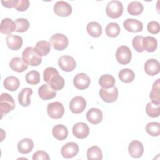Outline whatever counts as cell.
<instances>
[{
  "mask_svg": "<svg viewBox=\"0 0 160 160\" xmlns=\"http://www.w3.org/2000/svg\"><path fill=\"white\" fill-rule=\"evenodd\" d=\"M9 66L12 70L18 72H24L28 68V65L20 57L13 58L9 62Z\"/></svg>",
  "mask_w": 160,
  "mask_h": 160,
  "instance_id": "24",
  "label": "cell"
},
{
  "mask_svg": "<svg viewBox=\"0 0 160 160\" xmlns=\"http://www.w3.org/2000/svg\"><path fill=\"white\" fill-rule=\"evenodd\" d=\"M38 94L42 100H49L56 96V91L52 89L48 84H44L39 88Z\"/></svg>",
  "mask_w": 160,
  "mask_h": 160,
  "instance_id": "19",
  "label": "cell"
},
{
  "mask_svg": "<svg viewBox=\"0 0 160 160\" xmlns=\"http://www.w3.org/2000/svg\"><path fill=\"white\" fill-rule=\"evenodd\" d=\"M132 58V54L130 49L126 46L119 47L116 52V58L117 61L122 65L128 64Z\"/></svg>",
  "mask_w": 160,
  "mask_h": 160,
  "instance_id": "7",
  "label": "cell"
},
{
  "mask_svg": "<svg viewBox=\"0 0 160 160\" xmlns=\"http://www.w3.org/2000/svg\"><path fill=\"white\" fill-rule=\"evenodd\" d=\"M43 78L44 81L56 91H60L64 86V79L53 67H48L44 71Z\"/></svg>",
  "mask_w": 160,
  "mask_h": 160,
  "instance_id": "1",
  "label": "cell"
},
{
  "mask_svg": "<svg viewBox=\"0 0 160 160\" xmlns=\"http://www.w3.org/2000/svg\"><path fill=\"white\" fill-rule=\"evenodd\" d=\"M103 118L102 111L98 108H92L86 113L87 120L92 124H98L100 123Z\"/></svg>",
  "mask_w": 160,
  "mask_h": 160,
  "instance_id": "20",
  "label": "cell"
},
{
  "mask_svg": "<svg viewBox=\"0 0 160 160\" xmlns=\"http://www.w3.org/2000/svg\"><path fill=\"white\" fill-rule=\"evenodd\" d=\"M47 112L51 118L58 119L62 118L64 115V108L62 103L56 101L48 105Z\"/></svg>",
  "mask_w": 160,
  "mask_h": 160,
  "instance_id": "6",
  "label": "cell"
},
{
  "mask_svg": "<svg viewBox=\"0 0 160 160\" xmlns=\"http://www.w3.org/2000/svg\"><path fill=\"white\" fill-rule=\"evenodd\" d=\"M4 88L10 91H14L18 89L20 85L19 80L18 78L10 76L5 78L3 82Z\"/></svg>",
  "mask_w": 160,
  "mask_h": 160,
  "instance_id": "27",
  "label": "cell"
},
{
  "mask_svg": "<svg viewBox=\"0 0 160 160\" xmlns=\"http://www.w3.org/2000/svg\"><path fill=\"white\" fill-rule=\"evenodd\" d=\"M16 29V26L14 21L10 18H5L1 21L0 25V32L4 34H11Z\"/></svg>",
  "mask_w": 160,
  "mask_h": 160,
  "instance_id": "21",
  "label": "cell"
},
{
  "mask_svg": "<svg viewBox=\"0 0 160 160\" xmlns=\"http://www.w3.org/2000/svg\"><path fill=\"white\" fill-rule=\"evenodd\" d=\"M86 107V101L85 99L80 96L74 97L69 102V108L72 112L79 114L84 111Z\"/></svg>",
  "mask_w": 160,
  "mask_h": 160,
  "instance_id": "9",
  "label": "cell"
},
{
  "mask_svg": "<svg viewBox=\"0 0 160 160\" xmlns=\"http://www.w3.org/2000/svg\"><path fill=\"white\" fill-rule=\"evenodd\" d=\"M115 82V78L110 74L102 75L99 79V84L102 88L104 89H109L114 87Z\"/></svg>",
  "mask_w": 160,
  "mask_h": 160,
  "instance_id": "32",
  "label": "cell"
},
{
  "mask_svg": "<svg viewBox=\"0 0 160 160\" xmlns=\"http://www.w3.org/2000/svg\"><path fill=\"white\" fill-rule=\"evenodd\" d=\"M106 12L110 18H119L123 12V5L122 2L116 0L111 1L106 6Z\"/></svg>",
  "mask_w": 160,
  "mask_h": 160,
  "instance_id": "4",
  "label": "cell"
},
{
  "mask_svg": "<svg viewBox=\"0 0 160 160\" xmlns=\"http://www.w3.org/2000/svg\"><path fill=\"white\" fill-rule=\"evenodd\" d=\"M18 0H9V1H2L1 3L3 6L7 8H15L16 5L18 3Z\"/></svg>",
  "mask_w": 160,
  "mask_h": 160,
  "instance_id": "44",
  "label": "cell"
},
{
  "mask_svg": "<svg viewBox=\"0 0 160 160\" xmlns=\"http://www.w3.org/2000/svg\"><path fill=\"white\" fill-rule=\"evenodd\" d=\"M6 42L8 47L13 51L19 50L22 46V38L15 34H9L6 38Z\"/></svg>",
  "mask_w": 160,
  "mask_h": 160,
  "instance_id": "18",
  "label": "cell"
},
{
  "mask_svg": "<svg viewBox=\"0 0 160 160\" xmlns=\"http://www.w3.org/2000/svg\"><path fill=\"white\" fill-rule=\"evenodd\" d=\"M144 71L146 73L151 76L157 75L160 71L159 62L155 59H149L144 64Z\"/></svg>",
  "mask_w": 160,
  "mask_h": 160,
  "instance_id": "17",
  "label": "cell"
},
{
  "mask_svg": "<svg viewBox=\"0 0 160 160\" xmlns=\"http://www.w3.org/2000/svg\"><path fill=\"white\" fill-rule=\"evenodd\" d=\"M146 112L148 116L149 117H158L160 113L159 104H156L152 102H149L146 106Z\"/></svg>",
  "mask_w": 160,
  "mask_h": 160,
  "instance_id": "36",
  "label": "cell"
},
{
  "mask_svg": "<svg viewBox=\"0 0 160 160\" xmlns=\"http://www.w3.org/2000/svg\"><path fill=\"white\" fill-rule=\"evenodd\" d=\"M49 42L52 48L57 51H62L65 49L69 44L68 38L60 33H57L52 35L50 39Z\"/></svg>",
  "mask_w": 160,
  "mask_h": 160,
  "instance_id": "5",
  "label": "cell"
},
{
  "mask_svg": "<svg viewBox=\"0 0 160 160\" xmlns=\"http://www.w3.org/2000/svg\"><path fill=\"white\" fill-rule=\"evenodd\" d=\"M144 37L142 36H136L132 39V46L134 49L138 52L144 51V48L142 46V41Z\"/></svg>",
  "mask_w": 160,
  "mask_h": 160,
  "instance_id": "40",
  "label": "cell"
},
{
  "mask_svg": "<svg viewBox=\"0 0 160 160\" xmlns=\"http://www.w3.org/2000/svg\"><path fill=\"white\" fill-rule=\"evenodd\" d=\"M142 46L144 50H146L148 52H154L157 49L158 41L156 38L151 36L144 37Z\"/></svg>",
  "mask_w": 160,
  "mask_h": 160,
  "instance_id": "30",
  "label": "cell"
},
{
  "mask_svg": "<svg viewBox=\"0 0 160 160\" xmlns=\"http://www.w3.org/2000/svg\"><path fill=\"white\" fill-rule=\"evenodd\" d=\"M52 133L56 139L63 141L68 137V130L65 126L62 124H57L53 127Z\"/></svg>",
  "mask_w": 160,
  "mask_h": 160,
  "instance_id": "25",
  "label": "cell"
},
{
  "mask_svg": "<svg viewBox=\"0 0 160 160\" xmlns=\"http://www.w3.org/2000/svg\"><path fill=\"white\" fill-rule=\"evenodd\" d=\"M72 133L77 138L82 139L86 138L89 135V128L86 123L79 122L73 126Z\"/></svg>",
  "mask_w": 160,
  "mask_h": 160,
  "instance_id": "14",
  "label": "cell"
},
{
  "mask_svg": "<svg viewBox=\"0 0 160 160\" xmlns=\"http://www.w3.org/2000/svg\"><path fill=\"white\" fill-rule=\"evenodd\" d=\"M106 34L108 37L116 38L120 32L121 29L119 24L116 22H110L106 27Z\"/></svg>",
  "mask_w": 160,
  "mask_h": 160,
  "instance_id": "35",
  "label": "cell"
},
{
  "mask_svg": "<svg viewBox=\"0 0 160 160\" xmlns=\"http://www.w3.org/2000/svg\"><path fill=\"white\" fill-rule=\"evenodd\" d=\"M58 65L62 71L70 72L75 69L76 62L72 56L66 55L62 56L59 58Z\"/></svg>",
  "mask_w": 160,
  "mask_h": 160,
  "instance_id": "11",
  "label": "cell"
},
{
  "mask_svg": "<svg viewBox=\"0 0 160 160\" xmlns=\"http://www.w3.org/2000/svg\"><path fill=\"white\" fill-rule=\"evenodd\" d=\"M25 79L26 82L28 84H32V85H36L38 84L40 81L39 72L35 70L31 71L26 74Z\"/></svg>",
  "mask_w": 160,
  "mask_h": 160,
  "instance_id": "38",
  "label": "cell"
},
{
  "mask_svg": "<svg viewBox=\"0 0 160 160\" xmlns=\"http://www.w3.org/2000/svg\"><path fill=\"white\" fill-rule=\"evenodd\" d=\"M15 102L12 97L8 93H2L0 97V113L1 118L13 110Z\"/></svg>",
  "mask_w": 160,
  "mask_h": 160,
  "instance_id": "3",
  "label": "cell"
},
{
  "mask_svg": "<svg viewBox=\"0 0 160 160\" xmlns=\"http://www.w3.org/2000/svg\"><path fill=\"white\" fill-rule=\"evenodd\" d=\"M146 131L151 136H158L160 134V123L150 122L146 126Z\"/></svg>",
  "mask_w": 160,
  "mask_h": 160,
  "instance_id": "37",
  "label": "cell"
},
{
  "mask_svg": "<svg viewBox=\"0 0 160 160\" xmlns=\"http://www.w3.org/2000/svg\"><path fill=\"white\" fill-rule=\"evenodd\" d=\"M128 151L131 157L134 158H139L142 156L144 152L143 145L140 141L134 140L129 143Z\"/></svg>",
  "mask_w": 160,
  "mask_h": 160,
  "instance_id": "16",
  "label": "cell"
},
{
  "mask_svg": "<svg viewBox=\"0 0 160 160\" xmlns=\"http://www.w3.org/2000/svg\"><path fill=\"white\" fill-rule=\"evenodd\" d=\"M16 26V31L18 32H26L29 28V21L24 18H18L15 20Z\"/></svg>",
  "mask_w": 160,
  "mask_h": 160,
  "instance_id": "39",
  "label": "cell"
},
{
  "mask_svg": "<svg viewBox=\"0 0 160 160\" xmlns=\"http://www.w3.org/2000/svg\"><path fill=\"white\" fill-rule=\"evenodd\" d=\"M118 76L120 80L125 83L131 82L135 78V74L133 71L128 68H125L120 70Z\"/></svg>",
  "mask_w": 160,
  "mask_h": 160,
  "instance_id": "33",
  "label": "cell"
},
{
  "mask_svg": "<svg viewBox=\"0 0 160 160\" xmlns=\"http://www.w3.org/2000/svg\"><path fill=\"white\" fill-rule=\"evenodd\" d=\"M22 59L28 65L38 66L42 62L41 56H39L32 47H27L22 53Z\"/></svg>",
  "mask_w": 160,
  "mask_h": 160,
  "instance_id": "2",
  "label": "cell"
},
{
  "mask_svg": "<svg viewBox=\"0 0 160 160\" xmlns=\"http://www.w3.org/2000/svg\"><path fill=\"white\" fill-rule=\"evenodd\" d=\"M34 50L40 56H47L51 51V44L46 41H38L34 48Z\"/></svg>",
  "mask_w": 160,
  "mask_h": 160,
  "instance_id": "26",
  "label": "cell"
},
{
  "mask_svg": "<svg viewBox=\"0 0 160 160\" xmlns=\"http://www.w3.org/2000/svg\"><path fill=\"white\" fill-rule=\"evenodd\" d=\"M34 148V142L30 138H24L20 140L18 144L19 152L23 154L29 153Z\"/></svg>",
  "mask_w": 160,
  "mask_h": 160,
  "instance_id": "22",
  "label": "cell"
},
{
  "mask_svg": "<svg viewBox=\"0 0 160 160\" xmlns=\"http://www.w3.org/2000/svg\"><path fill=\"white\" fill-rule=\"evenodd\" d=\"M79 152V146L74 142H69L65 144L61 148V153L62 157L69 159L76 156Z\"/></svg>",
  "mask_w": 160,
  "mask_h": 160,
  "instance_id": "12",
  "label": "cell"
},
{
  "mask_svg": "<svg viewBox=\"0 0 160 160\" xmlns=\"http://www.w3.org/2000/svg\"><path fill=\"white\" fill-rule=\"evenodd\" d=\"M87 158L89 160H101L102 159V152L97 146H93L89 148L87 151Z\"/></svg>",
  "mask_w": 160,
  "mask_h": 160,
  "instance_id": "34",
  "label": "cell"
},
{
  "mask_svg": "<svg viewBox=\"0 0 160 160\" xmlns=\"http://www.w3.org/2000/svg\"><path fill=\"white\" fill-rule=\"evenodd\" d=\"M71 6L66 1H59L54 5V12L59 16L67 17L72 12Z\"/></svg>",
  "mask_w": 160,
  "mask_h": 160,
  "instance_id": "10",
  "label": "cell"
},
{
  "mask_svg": "<svg viewBox=\"0 0 160 160\" xmlns=\"http://www.w3.org/2000/svg\"><path fill=\"white\" fill-rule=\"evenodd\" d=\"M123 26L127 31L132 32H141L143 29L142 23L137 19L132 18L126 19L123 22Z\"/></svg>",
  "mask_w": 160,
  "mask_h": 160,
  "instance_id": "15",
  "label": "cell"
},
{
  "mask_svg": "<svg viewBox=\"0 0 160 160\" xmlns=\"http://www.w3.org/2000/svg\"><path fill=\"white\" fill-rule=\"evenodd\" d=\"M32 159L33 160H39V159H43V160H49L50 157L49 156L48 154L43 151H38L34 153L32 156Z\"/></svg>",
  "mask_w": 160,
  "mask_h": 160,
  "instance_id": "43",
  "label": "cell"
},
{
  "mask_svg": "<svg viewBox=\"0 0 160 160\" xmlns=\"http://www.w3.org/2000/svg\"><path fill=\"white\" fill-rule=\"evenodd\" d=\"M99 93L103 101L108 103L116 101L118 97V90L115 86L109 89L101 88Z\"/></svg>",
  "mask_w": 160,
  "mask_h": 160,
  "instance_id": "8",
  "label": "cell"
},
{
  "mask_svg": "<svg viewBox=\"0 0 160 160\" xmlns=\"http://www.w3.org/2000/svg\"><path fill=\"white\" fill-rule=\"evenodd\" d=\"M88 33L93 38H99L102 34L101 26L97 22L92 21L88 24L86 27Z\"/></svg>",
  "mask_w": 160,
  "mask_h": 160,
  "instance_id": "28",
  "label": "cell"
},
{
  "mask_svg": "<svg viewBox=\"0 0 160 160\" xmlns=\"http://www.w3.org/2000/svg\"><path fill=\"white\" fill-rule=\"evenodd\" d=\"M159 23L157 21H151L148 24L147 26V29L148 31L149 32H150L151 34H156L159 33Z\"/></svg>",
  "mask_w": 160,
  "mask_h": 160,
  "instance_id": "41",
  "label": "cell"
},
{
  "mask_svg": "<svg viewBox=\"0 0 160 160\" xmlns=\"http://www.w3.org/2000/svg\"><path fill=\"white\" fill-rule=\"evenodd\" d=\"M159 79H158L153 84L152 90L151 91L149 98L151 100V102L156 104H160V83H159Z\"/></svg>",
  "mask_w": 160,
  "mask_h": 160,
  "instance_id": "29",
  "label": "cell"
},
{
  "mask_svg": "<svg viewBox=\"0 0 160 160\" xmlns=\"http://www.w3.org/2000/svg\"><path fill=\"white\" fill-rule=\"evenodd\" d=\"M29 1L28 0H19L15 6V9L19 11H24L28 9Z\"/></svg>",
  "mask_w": 160,
  "mask_h": 160,
  "instance_id": "42",
  "label": "cell"
},
{
  "mask_svg": "<svg viewBox=\"0 0 160 160\" xmlns=\"http://www.w3.org/2000/svg\"><path fill=\"white\" fill-rule=\"evenodd\" d=\"M144 10L142 4L139 1H134L131 2L128 6V12L130 15L138 16L141 14Z\"/></svg>",
  "mask_w": 160,
  "mask_h": 160,
  "instance_id": "31",
  "label": "cell"
},
{
  "mask_svg": "<svg viewBox=\"0 0 160 160\" xmlns=\"http://www.w3.org/2000/svg\"><path fill=\"white\" fill-rule=\"evenodd\" d=\"M32 90L29 88H23L18 95V101L22 106L27 107L31 103L30 97L32 94Z\"/></svg>",
  "mask_w": 160,
  "mask_h": 160,
  "instance_id": "23",
  "label": "cell"
},
{
  "mask_svg": "<svg viewBox=\"0 0 160 160\" xmlns=\"http://www.w3.org/2000/svg\"><path fill=\"white\" fill-rule=\"evenodd\" d=\"M90 78L84 72L77 74L73 79L74 86L79 90H84L88 88L90 85Z\"/></svg>",
  "mask_w": 160,
  "mask_h": 160,
  "instance_id": "13",
  "label": "cell"
}]
</instances>
